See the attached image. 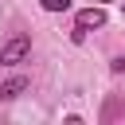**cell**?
<instances>
[{"instance_id": "1", "label": "cell", "mask_w": 125, "mask_h": 125, "mask_svg": "<svg viewBox=\"0 0 125 125\" xmlns=\"http://www.w3.org/2000/svg\"><path fill=\"white\" fill-rule=\"evenodd\" d=\"M27 55H31V39L27 35H16V39H8L0 47V62L4 66H20V62H27Z\"/></svg>"}, {"instance_id": "2", "label": "cell", "mask_w": 125, "mask_h": 125, "mask_svg": "<svg viewBox=\"0 0 125 125\" xmlns=\"http://www.w3.org/2000/svg\"><path fill=\"white\" fill-rule=\"evenodd\" d=\"M74 27H78V31H98V27H105V8H102V4L82 8V12L74 16Z\"/></svg>"}, {"instance_id": "3", "label": "cell", "mask_w": 125, "mask_h": 125, "mask_svg": "<svg viewBox=\"0 0 125 125\" xmlns=\"http://www.w3.org/2000/svg\"><path fill=\"white\" fill-rule=\"evenodd\" d=\"M27 78L23 74H12V78H4L0 82V102H12V98H20V94H27Z\"/></svg>"}, {"instance_id": "4", "label": "cell", "mask_w": 125, "mask_h": 125, "mask_svg": "<svg viewBox=\"0 0 125 125\" xmlns=\"http://www.w3.org/2000/svg\"><path fill=\"white\" fill-rule=\"evenodd\" d=\"M39 8H43V12H66L70 0H39Z\"/></svg>"}, {"instance_id": "5", "label": "cell", "mask_w": 125, "mask_h": 125, "mask_svg": "<svg viewBox=\"0 0 125 125\" xmlns=\"http://www.w3.org/2000/svg\"><path fill=\"white\" fill-rule=\"evenodd\" d=\"M113 70H117V74H125V55H117V59H113Z\"/></svg>"}, {"instance_id": "6", "label": "cell", "mask_w": 125, "mask_h": 125, "mask_svg": "<svg viewBox=\"0 0 125 125\" xmlns=\"http://www.w3.org/2000/svg\"><path fill=\"white\" fill-rule=\"evenodd\" d=\"M94 4H109V0H94Z\"/></svg>"}]
</instances>
